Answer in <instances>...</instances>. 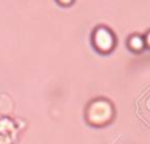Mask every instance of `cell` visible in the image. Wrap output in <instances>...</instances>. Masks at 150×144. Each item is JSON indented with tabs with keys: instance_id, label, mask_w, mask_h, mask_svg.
<instances>
[{
	"instance_id": "1",
	"label": "cell",
	"mask_w": 150,
	"mask_h": 144,
	"mask_svg": "<svg viewBox=\"0 0 150 144\" xmlns=\"http://www.w3.org/2000/svg\"><path fill=\"white\" fill-rule=\"evenodd\" d=\"M93 42H95L96 48H98L99 50L107 52V50L112 49V46H113V37H112V34L109 33L107 29L100 28L95 32Z\"/></svg>"
},
{
	"instance_id": "2",
	"label": "cell",
	"mask_w": 150,
	"mask_h": 144,
	"mask_svg": "<svg viewBox=\"0 0 150 144\" xmlns=\"http://www.w3.org/2000/svg\"><path fill=\"white\" fill-rule=\"evenodd\" d=\"M142 45H144V42L140 37H134V38L130 40V46H133L134 49H140Z\"/></svg>"
},
{
	"instance_id": "3",
	"label": "cell",
	"mask_w": 150,
	"mask_h": 144,
	"mask_svg": "<svg viewBox=\"0 0 150 144\" xmlns=\"http://www.w3.org/2000/svg\"><path fill=\"white\" fill-rule=\"evenodd\" d=\"M61 1H62V3H63V4H67V3H70V1H71V0H61Z\"/></svg>"
},
{
	"instance_id": "4",
	"label": "cell",
	"mask_w": 150,
	"mask_h": 144,
	"mask_svg": "<svg viewBox=\"0 0 150 144\" xmlns=\"http://www.w3.org/2000/svg\"><path fill=\"white\" fill-rule=\"evenodd\" d=\"M146 41H148V44L150 45V33L148 34V38H146Z\"/></svg>"
}]
</instances>
